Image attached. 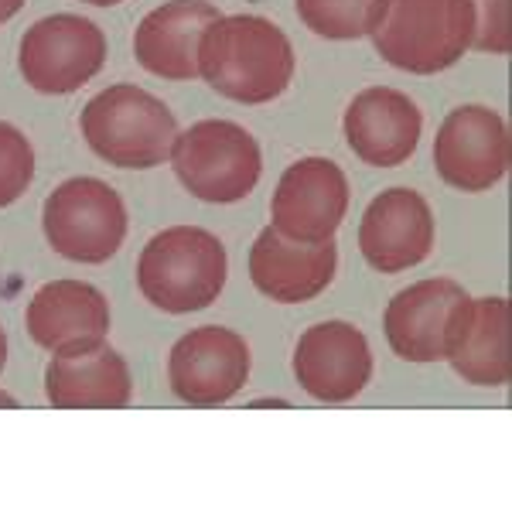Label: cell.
Here are the masks:
<instances>
[{"label":"cell","instance_id":"4","mask_svg":"<svg viewBox=\"0 0 512 512\" xmlns=\"http://www.w3.org/2000/svg\"><path fill=\"white\" fill-rule=\"evenodd\" d=\"M82 137L103 161L117 168H158L171 158L178 120L154 93L130 82L96 93L82 106Z\"/></svg>","mask_w":512,"mask_h":512},{"label":"cell","instance_id":"21","mask_svg":"<svg viewBox=\"0 0 512 512\" xmlns=\"http://www.w3.org/2000/svg\"><path fill=\"white\" fill-rule=\"evenodd\" d=\"M35 178V147L14 123L0 120V209L14 205Z\"/></svg>","mask_w":512,"mask_h":512},{"label":"cell","instance_id":"23","mask_svg":"<svg viewBox=\"0 0 512 512\" xmlns=\"http://www.w3.org/2000/svg\"><path fill=\"white\" fill-rule=\"evenodd\" d=\"M21 7H24V0H0V24L11 21L14 14L21 11Z\"/></svg>","mask_w":512,"mask_h":512},{"label":"cell","instance_id":"17","mask_svg":"<svg viewBox=\"0 0 512 512\" xmlns=\"http://www.w3.org/2000/svg\"><path fill=\"white\" fill-rule=\"evenodd\" d=\"M219 18L209 0H168L134 31V55L151 76L188 82L198 76V41Z\"/></svg>","mask_w":512,"mask_h":512},{"label":"cell","instance_id":"16","mask_svg":"<svg viewBox=\"0 0 512 512\" xmlns=\"http://www.w3.org/2000/svg\"><path fill=\"white\" fill-rule=\"evenodd\" d=\"M338 246L335 239L325 243H297L267 226L250 246V280L263 297L277 304L315 301L335 280Z\"/></svg>","mask_w":512,"mask_h":512},{"label":"cell","instance_id":"3","mask_svg":"<svg viewBox=\"0 0 512 512\" xmlns=\"http://www.w3.org/2000/svg\"><path fill=\"white\" fill-rule=\"evenodd\" d=\"M229 274L226 246L198 226H168L147 239L137 260V287L154 308L192 315L219 301Z\"/></svg>","mask_w":512,"mask_h":512},{"label":"cell","instance_id":"14","mask_svg":"<svg viewBox=\"0 0 512 512\" xmlns=\"http://www.w3.org/2000/svg\"><path fill=\"white\" fill-rule=\"evenodd\" d=\"M24 328L52 355H79L106 342L110 304L86 280H52L28 301Z\"/></svg>","mask_w":512,"mask_h":512},{"label":"cell","instance_id":"9","mask_svg":"<svg viewBox=\"0 0 512 512\" xmlns=\"http://www.w3.org/2000/svg\"><path fill=\"white\" fill-rule=\"evenodd\" d=\"M250 379V345L233 328L202 325L181 335L168 355V383L181 403H229Z\"/></svg>","mask_w":512,"mask_h":512},{"label":"cell","instance_id":"22","mask_svg":"<svg viewBox=\"0 0 512 512\" xmlns=\"http://www.w3.org/2000/svg\"><path fill=\"white\" fill-rule=\"evenodd\" d=\"M475 7V35L472 48L492 55H509L512 31H509V0H472Z\"/></svg>","mask_w":512,"mask_h":512},{"label":"cell","instance_id":"18","mask_svg":"<svg viewBox=\"0 0 512 512\" xmlns=\"http://www.w3.org/2000/svg\"><path fill=\"white\" fill-rule=\"evenodd\" d=\"M45 396L59 410H113L130 403L134 379L127 359L103 342L79 355H55L45 369Z\"/></svg>","mask_w":512,"mask_h":512},{"label":"cell","instance_id":"8","mask_svg":"<svg viewBox=\"0 0 512 512\" xmlns=\"http://www.w3.org/2000/svg\"><path fill=\"white\" fill-rule=\"evenodd\" d=\"M509 127L492 106H458L434 137V168L458 192H489L509 171Z\"/></svg>","mask_w":512,"mask_h":512},{"label":"cell","instance_id":"12","mask_svg":"<svg viewBox=\"0 0 512 512\" xmlns=\"http://www.w3.org/2000/svg\"><path fill=\"white\" fill-rule=\"evenodd\" d=\"M294 376L321 403L355 400L373 379V352L366 335L349 321H321L301 335L294 349Z\"/></svg>","mask_w":512,"mask_h":512},{"label":"cell","instance_id":"10","mask_svg":"<svg viewBox=\"0 0 512 512\" xmlns=\"http://www.w3.org/2000/svg\"><path fill=\"white\" fill-rule=\"evenodd\" d=\"M349 212V178L328 158H301L280 175L270 198V226L297 243L335 239Z\"/></svg>","mask_w":512,"mask_h":512},{"label":"cell","instance_id":"6","mask_svg":"<svg viewBox=\"0 0 512 512\" xmlns=\"http://www.w3.org/2000/svg\"><path fill=\"white\" fill-rule=\"evenodd\" d=\"M41 226L65 260L106 263L127 239V205L106 181L69 178L48 195Z\"/></svg>","mask_w":512,"mask_h":512},{"label":"cell","instance_id":"11","mask_svg":"<svg viewBox=\"0 0 512 512\" xmlns=\"http://www.w3.org/2000/svg\"><path fill=\"white\" fill-rule=\"evenodd\" d=\"M465 301V287L448 277L417 280V284L403 287L400 294H393L383 315L390 349L403 362H444Z\"/></svg>","mask_w":512,"mask_h":512},{"label":"cell","instance_id":"7","mask_svg":"<svg viewBox=\"0 0 512 512\" xmlns=\"http://www.w3.org/2000/svg\"><path fill=\"white\" fill-rule=\"evenodd\" d=\"M106 62V38L89 18L52 14L24 31L18 65L31 89L69 96L86 86Z\"/></svg>","mask_w":512,"mask_h":512},{"label":"cell","instance_id":"1","mask_svg":"<svg viewBox=\"0 0 512 512\" xmlns=\"http://www.w3.org/2000/svg\"><path fill=\"white\" fill-rule=\"evenodd\" d=\"M198 76L236 103H270L294 79L291 38L256 14H219L198 41Z\"/></svg>","mask_w":512,"mask_h":512},{"label":"cell","instance_id":"20","mask_svg":"<svg viewBox=\"0 0 512 512\" xmlns=\"http://www.w3.org/2000/svg\"><path fill=\"white\" fill-rule=\"evenodd\" d=\"M297 18L321 38L352 41L369 35L379 11V0H294Z\"/></svg>","mask_w":512,"mask_h":512},{"label":"cell","instance_id":"19","mask_svg":"<svg viewBox=\"0 0 512 512\" xmlns=\"http://www.w3.org/2000/svg\"><path fill=\"white\" fill-rule=\"evenodd\" d=\"M506 297H468L448 349L451 369L472 386L509 383V345H506Z\"/></svg>","mask_w":512,"mask_h":512},{"label":"cell","instance_id":"25","mask_svg":"<svg viewBox=\"0 0 512 512\" xmlns=\"http://www.w3.org/2000/svg\"><path fill=\"white\" fill-rule=\"evenodd\" d=\"M0 407H18V400H14L11 393H4V390H0Z\"/></svg>","mask_w":512,"mask_h":512},{"label":"cell","instance_id":"15","mask_svg":"<svg viewBox=\"0 0 512 512\" xmlns=\"http://www.w3.org/2000/svg\"><path fill=\"white\" fill-rule=\"evenodd\" d=\"M342 127L355 158L373 168H396L417 151L424 134V113L400 89L369 86L349 103Z\"/></svg>","mask_w":512,"mask_h":512},{"label":"cell","instance_id":"13","mask_svg":"<svg viewBox=\"0 0 512 512\" xmlns=\"http://www.w3.org/2000/svg\"><path fill=\"white\" fill-rule=\"evenodd\" d=\"M359 250L379 274H400L424 263L434 250V216L414 188H386L369 202L359 222Z\"/></svg>","mask_w":512,"mask_h":512},{"label":"cell","instance_id":"2","mask_svg":"<svg viewBox=\"0 0 512 512\" xmlns=\"http://www.w3.org/2000/svg\"><path fill=\"white\" fill-rule=\"evenodd\" d=\"M472 0H379L369 28L376 52L393 69L434 76L472 48Z\"/></svg>","mask_w":512,"mask_h":512},{"label":"cell","instance_id":"24","mask_svg":"<svg viewBox=\"0 0 512 512\" xmlns=\"http://www.w3.org/2000/svg\"><path fill=\"white\" fill-rule=\"evenodd\" d=\"M4 362H7V335H4V328H0V369H4Z\"/></svg>","mask_w":512,"mask_h":512},{"label":"cell","instance_id":"26","mask_svg":"<svg viewBox=\"0 0 512 512\" xmlns=\"http://www.w3.org/2000/svg\"><path fill=\"white\" fill-rule=\"evenodd\" d=\"M86 4H93V7H113V4H120V0H86Z\"/></svg>","mask_w":512,"mask_h":512},{"label":"cell","instance_id":"5","mask_svg":"<svg viewBox=\"0 0 512 512\" xmlns=\"http://www.w3.org/2000/svg\"><path fill=\"white\" fill-rule=\"evenodd\" d=\"M171 168L195 198L212 205L243 202L256 188L263 154L256 137L233 120H198L171 144Z\"/></svg>","mask_w":512,"mask_h":512}]
</instances>
